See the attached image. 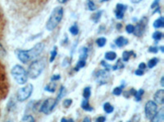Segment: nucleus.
<instances>
[{
    "label": "nucleus",
    "instance_id": "nucleus-1",
    "mask_svg": "<svg viewBox=\"0 0 164 122\" xmlns=\"http://www.w3.org/2000/svg\"><path fill=\"white\" fill-rule=\"evenodd\" d=\"M11 11L19 19L29 20L39 15L49 0H7Z\"/></svg>",
    "mask_w": 164,
    "mask_h": 122
},
{
    "label": "nucleus",
    "instance_id": "nucleus-2",
    "mask_svg": "<svg viewBox=\"0 0 164 122\" xmlns=\"http://www.w3.org/2000/svg\"><path fill=\"white\" fill-rule=\"evenodd\" d=\"M45 49V43L39 42L35 45L33 48L24 51V50H17L16 55L18 56V59L23 63H29L33 59L37 58L42 54L43 51Z\"/></svg>",
    "mask_w": 164,
    "mask_h": 122
},
{
    "label": "nucleus",
    "instance_id": "nucleus-3",
    "mask_svg": "<svg viewBox=\"0 0 164 122\" xmlns=\"http://www.w3.org/2000/svg\"><path fill=\"white\" fill-rule=\"evenodd\" d=\"M62 17H63V8L60 6L55 7L53 10L52 13L46 23V29L49 31L54 30L58 26L60 22L62 21Z\"/></svg>",
    "mask_w": 164,
    "mask_h": 122
},
{
    "label": "nucleus",
    "instance_id": "nucleus-4",
    "mask_svg": "<svg viewBox=\"0 0 164 122\" xmlns=\"http://www.w3.org/2000/svg\"><path fill=\"white\" fill-rule=\"evenodd\" d=\"M46 62H47V59L45 57L33 61L28 68L27 75L30 77V78L36 79L45 69V66H46Z\"/></svg>",
    "mask_w": 164,
    "mask_h": 122
},
{
    "label": "nucleus",
    "instance_id": "nucleus-5",
    "mask_svg": "<svg viewBox=\"0 0 164 122\" xmlns=\"http://www.w3.org/2000/svg\"><path fill=\"white\" fill-rule=\"evenodd\" d=\"M9 92V81L5 66L0 62V101L5 99Z\"/></svg>",
    "mask_w": 164,
    "mask_h": 122
},
{
    "label": "nucleus",
    "instance_id": "nucleus-6",
    "mask_svg": "<svg viewBox=\"0 0 164 122\" xmlns=\"http://www.w3.org/2000/svg\"><path fill=\"white\" fill-rule=\"evenodd\" d=\"M12 75L16 80V81L20 84V85H24L27 81V73L25 72V68L22 66L17 64L12 68Z\"/></svg>",
    "mask_w": 164,
    "mask_h": 122
},
{
    "label": "nucleus",
    "instance_id": "nucleus-7",
    "mask_svg": "<svg viewBox=\"0 0 164 122\" xmlns=\"http://www.w3.org/2000/svg\"><path fill=\"white\" fill-rule=\"evenodd\" d=\"M33 85L31 84H28L24 87L21 88L17 93V99L19 102H24L25 100L30 98L33 92Z\"/></svg>",
    "mask_w": 164,
    "mask_h": 122
},
{
    "label": "nucleus",
    "instance_id": "nucleus-8",
    "mask_svg": "<svg viewBox=\"0 0 164 122\" xmlns=\"http://www.w3.org/2000/svg\"><path fill=\"white\" fill-rule=\"evenodd\" d=\"M157 112H158V104L152 100L148 101L145 104V107H144V112H145V117L147 119L152 121L154 117H155Z\"/></svg>",
    "mask_w": 164,
    "mask_h": 122
},
{
    "label": "nucleus",
    "instance_id": "nucleus-9",
    "mask_svg": "<svg viewBox=\"0 0 164 122\" xmlns=\"http://www.w3.org/2000/svg\"><path fill=\"white\" fill-rule=\"evenodd\" d=\"M57 99H52V98L48 99L45 101H44V102L41 104L40 107V112H43L45 115L50 114L55 107V106L57 105Z\"/></svg>",
    "mask_w": 164,
    "mask_h": 122
},
{
    "label": "nucleus",
    "instance_id": "nucleus-10",
    "mask_svg": "<svg viewBox=\"0 0 164 122\" xmlns=\"http://www.w3.org/2000/svg\"><path fill=\"white\" fill-rule=\"evenodd\" d=\"M147 24H148V18L145 16L143 17L137 23L136 26L135 27L134 31H133V34H134L135 36L141 37L144 34V31H145V28L147 26Z\"/></svg>",
    "mask_w": 164,
    "mask_h": 122
},
{
    "label": "nucleus",
    "instance_id": "nucleus-11",
    "mask_svg": "<svg viewBox=\"0 0 164 122\" xmlns=\"http://www.w3.org/2000/svg\"><path fill=\"white\" fill-rule=\"evenodd\" d=\"M109 77V73L107 70H100L98 71L96 75H95V78H96V81L98 84L100 85H103L106 84L107 81V79Z\"/></svg>",
    "mask_w": 164,
    "mask_h": 122
},
{
    "label": "nucleus",
    "instance_id": "nucleus-12",
    "mask_svg": "<svg viewBox=\"0 0 164 122\" xmlns=\"http://www.w3.org/2000/svg\"><path fill=\"white\" fill-rule=\"evenodd\" d=\"M127 9V5L122 4V3H117L116 6V9H115V15L117 19L122 20L124 17L125 12Z\"/></svg>",
    "mask_w": 164,
    "mask_h": 122
},
{
    "label": "nucleus",
    "instance_id": "nucleus-13",
    "mask_svg": "<svg viewBox=\"0 0 164 122\" xmlns=\"http://www.w3.org/2000/svg\"><path fill=\"white\" fill-rule=\"evenodd\" d=\"M6 20L4 15H3V10L0 7V40L3 38V34H4V29H5Z\"/></svg>",
    "mask_w": 164,
    "mask_h": 122
},
{
    "label": "nucleus",
    "instance_id": "nucleus-14",
    "mask_svg": "<svg viewBox=\"0 0 164 122\" xmlns=\"http://www.w3.org/2000/svg\"><path fill=\"white\" fill-rule=\"evenodd\" d=\"M154 101L157 104H163L164 102V90L162 89L158 90L154 95Z\"/></svg>",
    "mask_w": 164,
    "mask_h": 122
},
{
    "label": "nucleus",
    "instance_id": "nucleus-15",
    "mask_svg": "<svg viewBox=\"0 0 164 122\" xmlns=\"http://www.w3.org/2000/svg\"><path fill=\"white\" fill-rule=\"evenodd\" d=\"M164 120V108L162 107L161 109L158 111L155 115V117H154V119L152 121H163Z\"/></svg>",
    "mask_w": 164,
    "mask_h": 122
},
{
    "label": "nucleus",
    "instance_id": "nucleus-16",
    "mask_svg": "<svg viewBox=\"0 0 164 122\" xmlns=\"http://www.w3.org/2000/svg\"><path fill=\"white\" fill-rule=\"evenodd\" d=\"M127 43H128V40L122 36L118 37V38L115 40V44H116V46H118V47H122V46H125V45H127Z\"/></svg>",
    "mask_w": 164,
    "mask_h": 122
},
{
    "label": "nucleus",
    "instance_id": "nucleus-17",
    "mask_svg": "<svg viewBox=\"0 0 164 122\" xmlns=\"http://www.w3.org/2000/svg\"><path fill=\"white\" fill-rule=\"evenodd\" d=\"M80 52V59H84L86 60V58L88 56V48L85 46H83L79 50Z\"/></svg>",
    "mask_w": 164,
    "mask_h": 122
},
{
    "label": "nucleus",
    "instance_id": "nucleus-18",
    "mask_svg": "<svg viewBox=\"0 0 164 122\" xmlns=\"http://www.w3.org/2000/svg\"><path fill=\"white\" fill-rule=\"evenodd\" d=\"M154 27L155 29H160L164 27V18L162 16H160L158 19H157L154 22Z\"/></svg>",
    "mask_w": 164,
    "mask_h": 122
},
{
    "label": "nucleus",
    "instance_id": "nucleus-19",
    "mask_svg": "<svg viewBox=\"0 0 164 122\" xmlns=\"http://www.w3.org/2000/svg\"><path fill=\"white\" fill-rule=\"evenodd\" d=\"M81 107L82 109H84L85 111H87V112H91L93 110V107L90 105V102L88 101V99L83 100L81 102Z\"/></svg>",
    "mask_w": 164,
    "mask_h": 122
},
{
    "label": "nucleus",
    "instance_id": "nucleus-20",
    "mask_svg": "<svg viewBox=\"0 0 164 122\" xmlns=\"http://www.w3.org/2000/svg\"><path fill=\"white\" fill-rule=\"evenodd\" d=\"M131 56H135V55L133 51H125L124 52L122 53V59H123L124 62H127V61H129L130 58H131Z\"/></svg>",
    "mask_w": 164,
    "mask_h": 122
},
{
    "label": "nucleus",
    "instance_id": "nucleus-21",
    "mask_svg": "<svg viewBox=\"0 0 164 122\" xmlns=\"http://www.w3.org/2000/svg\"><path fill=\"white\" fill-rule=\"evenodd\" d=\"M102 14H103L102 10H101V11H98V12H96L95 13H94V14L91 16V20H92L95 23H98L99 20H100V17L102 16Z\"/></svg>",
    "mask_w": 164,
    "mask_h": 122
},
{
    "label": "nucleus",
    "instance_id": "nucleus-22",
    "mask_svg": "<svg viewBox=\"0 0 164 122\" xmlns=\"http://www.w3.org/2000/svg\"><path fill=\"white\" fill-rule=\"evenodd\" d=\"M116 58H117V54L115 53L114 51H108L105 54V59L107 60L113 61Z\"/></svg>",
    "mask_w": 164,
    "mask_h": 122
},
{
    "label": "nucleus",
    "instance_id": "nucleus-23",
    "mask_svg": "<svg viewBox=\"0 0 164 122\" xmlns=\"http://www.w3.org/2000/svg\"><path fill=\"white\" fill-rule=\"evenodd\" d=\"M45 90L48 92L53 93L56 90V84L54 82H50L45 87Z\"/></svg>",
    "mask_w": 164,
    "mask_h": 122
},
{
    "label": "nucleus",
    "instance_id": "nucleus-24",
    "mask_svg": "<svg viewBox=\"0 0 164 122\" xmlns=\"http://www.w3.org/2000/svg\"><path fill=\"white\" fill-rule=\"evenodd\" d=\"M69 30L70 33H71L73 36H76L77 34H79V28H78V25H77L76 23H75V24L70 28Z\"/></svg>",
    "mask_w": 164,
    "mask_h": 122
},
{
    "label": "nucleus",
    "instance_id": "nucleus-25",
    "mask_svg": "<svg viewBox=\"0 0 164 122\" xmlns=\"http://www.w3.org/2000/svg\"><path fill=\"white\" fill-rule=\"evenodd\" d=\"M103 110L106 113H112L114 111V108L109 102H105L104 105H103Z\"/></svg>",
    "mask_w": 164,
    "mask_h": 122
},
{
    "label": "nucleus",
    "instance_id": "nucleus-26",
    "mask_svg": "<svg viewBox=\"0 0 164 122\" xmlns=\"http://www.w3.org/2000/svg\"><path fill=\"white\" fill-rule=\"evenodd\" d=\"M144 94V90H143V89H139L138 91H136L135 95H134L135 98V101H137V102L140 101V100L142 99V96H143Z\"/></svg>",
    "mask_w": 164,
    "mask_h": 122
},
{
    "label": "nucleus",
    "instance_id": "nucleus-27",
    "mask_svg": "<svg viewBox=\"0 0 164 122\" xmlns=\"http://www.w3.org/2000/svg\"><path fill=\"white\" fill-rule=\"evenodd\" d=\"M85 63H86L85 60H84V59H80V60L77 62L76 67H75V71H79L80 68H84L85 66Z\"/></svg>",
    "mask_w": 164,
    "mask_h": 122
},
{
    "label": "nucleus",
    "instance_id": "nucleus-28",
    "mask_svg": "<svg viewBox=\"0 0 164 122\" xmlns=\"http://www.w3.org/2000/svg\"><path fill=\"white\" fill-rule=\"evenodd\" d=\"M90 95H91V89L90 87H85L84 89V91H83V96L85 98V99H89V98L90 97Z\"/></svg>",
    "mask_w": 164,
    "mask_h": 122
},
{
    "label": "nucleus",
    "instance_id": "nucleus-29",
    "mask_svg": "<svg viewBox=\"0 0 164 122\" xmlns=\"http://www.w3.org/2000/svg\"><path fill=\"white\" fill-rule=\"evenodd\" d=\"M106 42H107V39L105 38H100L96 40V43H97L98 46L99 47H103L106 45Z\"/></svg>",
    "mask_w": 164,
    "mask_h": 122
},
{
    "label": "nucleus",
    "instance_id": "nucleus-30",
    "mask_svg": "<svg viewBox=\"0 0 164 122\" xmlns=\"http://www.w3.org/2000/svg\"><path fill=\"white\" fill-rule=\"evenodd\" d=\"M57 46H54L52 52H51V56H50V59H49V62L50 63H53L54 61L55 58L57 55Z\"/></svg>",
    "mask_w": 164,
    "mask_h": 122
},
{
    "label": "nucleus",
    "instance_id": "nucleus-31",
    "mask_svg": "<svg viewBox=\"0 0 164 122\" xmlns=\"http://www.w3.org/2000/svg\"><path fill=\"white\" fill-rule=\"evenodd\" d=\"M87 7L88 9L93 12V11H95V10L97 9V7H96V5L95 4V2H93L92 0H87Z\"/></svg>",
    "mask_w": 164,
    "mask_h": 122
},
{
    "label": "nucleus",
    "instance_id": "nucleus-32",
    "mask_svg": "<svg viewBox=\"0 0 164 122\" xmlns=\"http://www.w3.org/2000/svg\"><path fill=\"white\" fill-rule=\"evenodd\" d=\"M158 59L157 58L151 59L149 61V63H148V67H149V68H153L154 67H155V66L158 64Z\"/></svg>",
    "mask_w": 164,
    "mask_h": 122
},
{
    "label": "nucleus",
    "instance_id": "nucleus-33",
    "mask_svg": "<svg viewBox=\"0 0 164 122\" xmlns=\"http://www.w3.org/2000/svg\"><path fill=\"white\" fill-rule=\"evenodd\" d=\"M153 38L155 40V41H159V40H161L162 38V33L160 31H155L153 34Z\"/></svg>",
    "mask_w": 164,
    "mask_h": 122
},
{
    "label": "nucleus",
    "instance_id": "nucleus-34",
    "mask_svg": "<svg viewBox=\"0 0 164 122\" xmlns=\"http://www.w3.org/2000/svg\"><path fill=\"white\" fill-rule=\"evenodd\" d=\"M65 95H66V89H65V87L63 86V85H62V86H61V88H60L58 95H57V101L61 99H62V98Z\"/></svg>",
    "mask_w": 164,
    "mask_h": 122
},
{
    "label": "nucleus",
    "instance_id": "nucleus-35",
    "mask_svg": "<svg viewBox=\"0 0 164 122\" xmlns=\"http://www.w3.org/2000/svg\"><path fill=\"white\" fill-rule=\"evenodd\" d=\"M124 68V64L122 63V60L121 59H118L117 62V63L115 64L114 66H112V70H117V69H121V68Z\"/></svg>",
    "mask_w": 164,
    "mask_h": 122
},
{
    "label": "nucleus",
    "instance_id": "nucleus-36",
    "mask_svg": "<svg viewBox=\"0 0 164 122\" xmlns=\"http://www.w3.org/2000/svg\"><path fill=\"white\" fill-rule=\"evenodd\" d=\"M123 87H124V85H122L121 86H118V87L114 88V90H113V91H112V94H113L114 95L118 96V95H120L122 93V88Z\"/></svg>",
    "mask_w": 164,
    "mask_h": 122
},
{
    "label": "nucleus",
    "instance_id": "nucleus-37",
    "mask_svg": "<svg viewBox=\"0 0 164 122\" xmlns=\"http://www.w3.org/2000/svg\"><path fill=\"white\" fill-rule=\"evenodd\" d=\"M21 120H22V121H30V122L35 121V118H34L31 115H25V116L23 117Z\"/></svg>",
    "mask_w": 164,
    "mask_h": 122
},
{
    "label": "nucleus",
    "instance_id": "nucleus-38",
    "mask_svg": "<svg viewBox=\"0 0 164 122\" xmlns=\"http://www.w3.org/2000/svg\"><path fill=\"white\" fill-rule=\"evenodd\" d=\"M134 29H135V26L133 25V24H127V26H126V30H127V32L128 33V34H132L133 33V31H134Z\"/></svg>",
    "mask_w": 164,
    "mask_h": 122
},
{
    "label": "nucleus",
    "instance_id": "nucleus-39",
    "mask_svg": "<svg viewBox=\"0 0 164 122\" xmlns=\"http://www.w3.org/2000/svg\"><path fill=\"white\" fill-rule=\"evenodd\" d=\"M72 103V99H66V100H64V101H63V103H62V105H63V107H64L65 108H68V107H71Z\"/></svg>",
    "mask_w": 164,
    "mask_h": 122
},
{
    "label": "nucleus",
    "instance_id": "nucleus-40",
    "mask_svg": "<svg viewBox=\"0 0 164 122\" xmlns=\"http://www.w3.org/2000/svg\"><path fill=\"white\" fill-rule=\"evenodd\" d=\"M148 51L150 52V53L156 54L158 52V47H157V46H151V47H149Z\"/></svg>",
    "mask_w": 164,
    "mask_h": 122
},
{
    "label": "nucleus",
    "instance_id": "nucleus-41",
    "mask_svg": "<svg viewBox=\"0 0 164 122\" xmlns=\"http://www.w3.org/2000/svg\"><path fill=\"white\" fill-rule=\"evenodd\" d=\"M101 64H102V65L105 68V69L107 71H109L110 68H112V66H110L109 64H107V62H105V61H103V60L101 61Z\"/></svg>",
    "mask_w": 164,
    "mask_h": 122
},
{
    "label": "nucleus",
    "instance_id": "nucleus-42",
    "mask_svg": "<svg viewBox=\"0 0 164 122\" xmlns=\"http://www.w3.org/2000/svg\"><path fill=\"white\" fill-rule=\"evenodd\" d=\"M61 78V76L59 75V74H57V75H53L51 77V81H58Z\"/></svg>",
    "mask_w": 164,
    "mask_h": 122
},
{
    "label": "nucleus",
    "instance_id": "nucleus-43",
    "mask_svg": "<svg viewBox=\"0 0 164 122\" xmlns=\"http://www.w3.org/2000/svg\"><path fill=\"white\" fill-rule=\"evenodd\" d=\"M70 63H71V60L70 59H68V58H66L63 60V63H62V67H67L68 64H70Z\"/></svg>",
    "mask_w": 164,
    "mask_h": 122
},
{
    "label": "nucleus",
    "instance_id": "nucleus-44",
    "mask_svg": "<svg viewBox=\"0 0 164 122\" xmlns=\"http://www.w3.org/2000/svg\"><path fill=\"white\" fill-rule=\"evenodd\" d=\"M135 74L137 76H142L144 74V70H141V69H137V70L135 71Z\"/></svg>",
    "mask_w": 164,
    "mask_h": 122
},
{
    "label": "nucleus",
    "instance_id": "nucleus-45",
    "mask_svg": "<svg viewBox=\"0 0 164 122\" xmlns=\"http://www.w3.org/2000/svg\"><path fill=\"white\" fill-rule=\"evenodd\" d=\"M159 1H160V0H154V2H153L151 5V8H155V7H158V6Z\"/></svg>",
    "mask_w": 164,
    "mask_h": 122
},
{
    "label": "nucleus",
    "instance_id": "nucleus-46",
    "mask_svg": "<svg viewBox=\"0 0 164 122\" xmlns=\"http://www.w3.org/2000/svg\"><path fill=\"white\" fill-rule=\"evenodd\" d=\"M105 120H106V117H100L96 119V121L98 122H104Z\"/></svg>",
    "mask_w": 164,
    "mask_h": 122
},
{
    "label": "nucleus",
    "instance_id": "nucleus-47",
    "mask_svg": "<svg viewBox=\"0 0 164 122\" xmlns=\"http://www.w3.org/2000/svg\"><path fill=\"white\" fill-rule=\"evenodd\" d=\"M146 68V65L144 63H140L139 65V69H141V70H144Z\"/></svg>",
    "mask_w": 164,
    "mask_h": 122
},
{
    "label": "nucleus",
    "instance_id": "nucleus-48",
    "mask_svg": "<svg viewBox=\"0 0 164 122\" xmlns=\"http://www.w3.org/2000/svg\"><path fill=\"white\" fill-rule=\"evenodd\" d=\"M61 121H62V122H65V121L71 122V121H73V120H72V119H66V118H62V120H61Z\"/></svg>",
    "mask_w": 164,
    "mask_h": 122
},
{
    "label": "nucleus",
    "instance_id": "nucleus-49",
    "mask_svg": "<svg viewBox=\"0 0 164 122\" xmlns=\"http://www.w3.org/2000/svg\"><path fill=\"white\" fill-rule=\"evenodd\" d=\"M132 3H134V4H136V3H139L142 1V0H130Z\"/></svg>",
    "mask_w": 164,
    "mask_h": 122
},
{
    "label": "nucleus",
    "instance_id": "nucleus-50",
    "mask_svg": "<svg viewBox=\"0 0 164 122\" xmlns=\"http://www.w3.org/2000/svg\"><path fill=\"white\" fill-rule=\"evenodd\" d=\"M67 1H68V0H57V2H59L60 4H64Z\"/></svg>",
    "mask_w": 164,
    "mask_h": 122
},
{
    "label": "nucleus",
    "instance_id": "nucleus-51",
    "mask_svg": "<svg viewBox=\"0 0 164 122\" xmlns=\"http://www.w3.org/2000/svg\"><path fill=\"white\" fill-rule=\"evenodd\" d=\"M1 52H3V53H5V51H4V49H3V47L2 46V45L0 44V53Z\"/></svg>",
    "mask_w": 164,
    "mask_h": 122
},
{
    "label": "nucleus",
    "instance_id": "nucleus-52",
    "mask_svg": "<svg viewBox=\"0 0 164 122\" xmlns=\"http://www.w3.org/2000/svg\"><path fill=\"white\" fill-rule=\"evenodd\" d=\"M163 81H164V77H162V79H161V85H162V86H163V85H164Z\"/></svg>",
    "mask_w": 164,
    "mask_h": 122
},
{
    "label": "nucleus",
    "instance_id": "nucleus-53",
    "mask_svg": "<svg viewBox=\"0 0 164 122\" xmlns=\"http://www.w3.org/2000/svg\"><path fill=\"white\" fill-rule=\"evenodd\" d=\"M84 121L89 122V121H90V118H89V117H85V119H84Z\"/></svg>",
    "mask_w": 164,
    "mask_h": 122
},
{
    "label": "nucleus",
    "instance_id": "nucleus-54",
    "mask_svg": "<svg viewBox=\"0 0 164 122\" xmlns=\"http://www.w3.org/2000/svg\"><path fill=\"white\" fill-rule=\"evenodd\" d=\"M117 29H121V28H122V24H120V23H119V24H117Z\"/></svg>",
    "mask_w": 164,
    "mask_h": 122
},
{
    "label": "nucleus",
    "instance_id": "nucleus-55",
    "mask_svg": "<svg viewBox=\"0 0 164 122\" xmlns=\"http://www.w3.org/2000/svg\"><path fill=\"white\" fill-rule=\"evenodd\" d=\"M160 49H161V51H162V52H164V47L163 46H161V47H160Z\"/></svg>",
    "mask_w": 164,
    "mask_h": 122
},
{
    "label": "nucleus",
    "instance_id": "nucleus-56",
    "mask_svg": "<svg viewBox=\"0 0 164 122\" xmlns=\"http://www.w3.org/2000/svg\"><path fill=\"white\" fill-rule=\"evenodd\" d=\"M102 2H107V1H109V0H101Z\"/></svg>",
    "mask_w": 164,
    "mask_h": 122
}]
</instances>
